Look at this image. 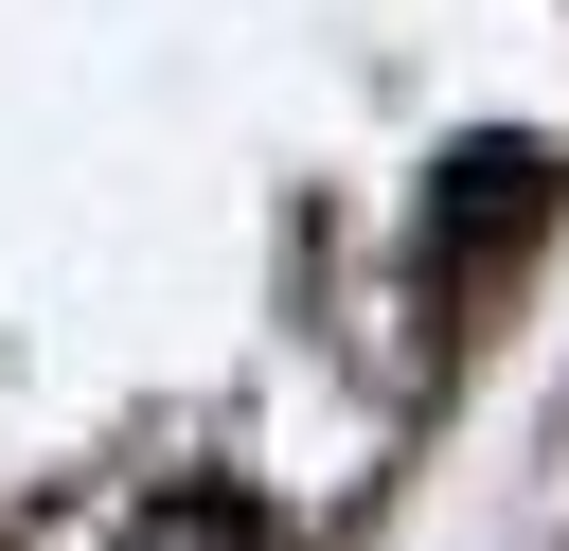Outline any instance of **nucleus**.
Masks as SVG:
<instances>
[{"label":"nucleus","instance_id":"f257e3e1","mask_svg":"<svg viewBox=\"0 0 569 551\" xmlns=\"http://www.w3.org/2000/svg\"><path fill=\"white\" fill-rule=\"evenodd\" d=\"M533 213H551V160H533V142H462V178L427 196V249H445V267H498Z\"/></svg>","mask_w":569,"mask_h":551},{"label":"nucleus","instance_id":"f03ea898","mask_svg":"<svg viewBox=\"0 0 569 551\" xmlns=\"http://www.w3.org/2000/svg\"><path fill=\"white\" fill-rule=\"evenodd\" d=\"M124 551H267V515H249V498H231V480H160V498H142V533H124Z\"/></svg>","mask_w":569,"mask_h":551}]
</instances>
